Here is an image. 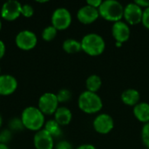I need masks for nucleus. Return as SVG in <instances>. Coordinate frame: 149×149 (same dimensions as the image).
<instances>
[{
    "instance_id": "a211bd4d",
    "label": "nucleus",
    "mask_w": 149,
    "mask_h": 149,
    "mask_svg": "<svg viewBox=\"0 0 149 149\" xmlns=\"http://www.w3.org/2000/svg\"><path fill=\"white\" fill-rule=\"evenodd\" d=\"M102 86V80L101 78L97 74H92L90 75L86 80V90L92 93H96L100 89Z\"/></svg>"
},
{
    "instance_id": "f257e3e1",
    "label": "nucleus",
    "mask_w": 149,
    "mask_h": 149,
    "mask_svg": "<svg viewBox=\"0 0 149 149\" xmlns=\"http://www.w3.org/2000/svg\"><path fill=\"white\" fill-rule=\"evenodd\" d=\"M24 128L38 132L44 128L45 120V114L38 108V107H25L20 116Z\"/></svg>"
},
{
    "instance_id": "393cba45",
    "label": "nucleus",
    "mask_w": 149,
    "mask_h": 149,
    "mask_svg": "<svg viewBox=\"0 0 149 149\" xmlns=\"http://www.w3.org/2000/svg\"><path fill=\"white\" fill-rule=\"evenodd\" d=\"M34 14V9L32 7V5L29 4V3H24L22 4V8H21V15L24 17H32Z\"/></svg>"
},
{
    "instance_id": "c9c22d12",
    "label": "nucleus",
    "mask_w": 149,
    "mask_h": 149,
    "mask_svg": "<svg viewBox=\"0 0 149 149\" xmlns=\"http://www.w3.org/2000/svg\"><path fill=\"white\" fill-rule=\"evenodd\" d=\"M2 29V21H1V18H0V31Z\"/></svg>"
},
{
    "instance_id": "f3484780",
    "label": "nucleus",
    "mask_w": 149,
    "mask_h": 149,
    "mask_svg": "<svg viewBox=\"0 0 149 149\" xmlns=\"http://www.w3.org/2000/svg\"><path fill=\"white\" fill-rule=\"evenodd\" d=\"M121 100L122 102L127 105V106H130V107H134L136 106L139 101H140V98H141V94L140 93L134 88H129L125 90L122 93H121Z\"/></svg>"
},
{
    "instance_id": "39448f33",
    "label": "nucleus",
    "mask_w": 149,
    "mask_h": 149,
    "mask_svg": "<svg viewBox=\"0 0 149 149\" xmlns=\"http://www.w3.org/2000/svg\"><path fill=\"white\" fill-rule=\"evenodd\" d=\"M52 25L58 31H64L69 28L72 24V14L65 7H58L52 12Z\"/></svg>"
},
{
    "instance_id": "b1692460",
    "label": "nucleus",
    "mask_w": 149,
    "mask_h": 149,
    "mask_svg": "<svg viewBox=\"0 0 149 149\" xmlns=\"http://www.w3.org/2000/svg\"><path fill=\"white\" fill-rule=\"evenodd\" d=\"M141 139L143 144L146 146V148L149 149V122L145 124L141 130Z\"/></svg>"
},
{
    "instance_id": "72a5a7b5",
    "label": "nucleus",
    "mask_w": 149,
    "mask_h": 149,
    "mask_svg": "<svg viewBox=\"0 0 149 149\" xmlns=\"http://www.w3.org/2000/svg\"><path fill=\"white\" fill-rule=\"evenodd\" d=\"M115 45H116L117 47H121V46H122V44L120 43V42H115Z\"/></svg>"
},
{
    "instance_id": "9b49d317",
    "label": "nucleus",
    "mask_w": 149,
    "mask_h": 149,
    "mask_svg": "<svg viewBox=\"0 0 149 149\" xmlns=\"http://www.w3.org/2000/svg\"><path fill=\"white\" fill-rule=\"evenodd\" d=\"M33 144L36 149H53L54 138L43 128L35 133L33 136Z\"/></svg>"
},
{
    "instance_id": "5701e85b",
    "label": "nucleus",
    "mask_w": 149,
    "mask_h": 149,
    "mask_svg": "<svg viewBox=\"0 0 149 149\" xmlns=\"http://www.w3.org/2000/svg\"><path fill=\"white\" fill-rule=\"evenodd\" d=\"M56 95H57V98H58V100L59 103L67 102L72 98V93L70 92V90L65 89V88L60 89Z\"/></svg>"
},
{
    "instance_id": "2f4dec72",
    "label": "nucleus",
    "mask_w": 149,
    "mask_h": 149,
    "mask_svg": "<svg viewBox=\"0 0 149 149\" xmlns=\"http://www.w3.org/2000/svg\"><path fill=\"white\" fill-rule=\"evenodd\" d=\"M76 149H97L92 144H83L78 147Z\"/></svg>"
},
{
    "instance_id": "a878e982",
    "label": "nucleus",
    "mask_w": 149,
    "mask_h": 149,
    "mask_svg": "<svg viewBox=\"0 0 149 149\" xmlns=\"http://www.w3.org/2000/svg\"><path fill=\"white\" fill-rule=\"evenodd\" d=\"M0 137H1V143L3 144H8L11 138H12V132L10 129H3L0 132Z\"/></svg>"
},
{
    "instance_id": "7ed1b4c3",
    "label": "nucleus",
    "mask_w": 149,
    "mask_h": 149,
    "mask_svg": "<svg viewBox=\"0 0 149 149\" xmlns=\"http://www.w3.org/2000/svg\"><path fill=\"white\" fill-rule=\"evenodd\" d=\"M78 105L79 109L87 114L99 113L103 107L101 98L96 93L89 91H84L79 97Z\"/></svg>"
},
{
    "instance_id": "dca6fc26",
    "label": "nucleus",
    "mask_w": 149,
    "mask_h": 149,
    "mask_svg": "<svg viewBox=\"0 0 149 149\" xmlns=\"http://www.w3.org/2000/svg\"><path fill=\"white\" fill-rule=\"evenodd\" d=\"M134 114L135 118L142 123L149 122V104L147 102H139L134 107Z\"/></svg>"
},
{
    "instance_id": "6ab92c4d",
    "label": "nucleus",
    "mask_w": 149,
    "mask_h": 149,
    "mask_svg": "<svg viewBox=\"0 0 149 149\" xmlns=\"http://www.w3.org/2000/svg\"><path fill=\"white\" fill-rule=\"evenodd\" d=\"M62 48L65 52L70 53V54L77 53V52L82 51L80 42L78 41L77 39H74V38H67V39H65L63 42Z\"/></svg>"
},
{
    "instance_id": "9d476101",
    "label": "nucleus",
    "mask_w": 149,
    "mask_h": 149,
    "mask_svg": "<svg viewBox=\"0 0 149 149\" xmlns=\"http://www.w3.org/2000/svg\"><path fill=\"white\" fill-rule=\"evenodd\" d=\"M94 130L100 134H109L114 127L113 119L107 113L99 114L93 123Z\"/></svg>"
},
{
    "instance_id": "58836bf2",
    "label": "nucleus",
    "mask_w": 149,
    "mask_h": 149,
    "mask_svg": "<svg viewBox=\"0 0 149 149\" xmlns=\"http://www.w3.org/2000/svg\"><path fill=\"white\" fill-rule=\"evenodd\" d=\"M147 149H148V148H147Z\"/></svg>"
},
{
    "instance_id": "cd10ccee",
    "label": "nucleus",
    "mask_w": 149,
    "mask_h": 149,
    "mask_svg": "<svg viewBox=\"0 0 149 149\" xmlns=\"http://www.w3.org/2000/svg\"><path fill=\"white\" fill-rule=\"evenodd\" d=\"M55 149H73L72 144L67 141H58L56 146H55Z\"/></svg>"
},
{
    "instance_id": "4c0bfd02",
    "label": "nucleus",
    "mask_w": 149,
    "mask_h": 149,
    "mask_svg": "<svg viewBox=\"0 0 149 149\" xmlns=\"http://www.w3.org/2000/svg\"><path fill=\"white\" fill-rule=\"evenodd\" d=\"M0 143H1V137H0Z\"/></svg>"
},
{
    "instance_id": "473e14b6",
    "label": "nucleus",
    "mask_w": 149,
    "mask_h": 149,
    "mask_svg": "<svg viewBox=\"0 0 149 149\" xmlns=\"http://www.w3.org/2000/svg\"><path fill=\"white\" fill-rule=\"evenodd\" d=\"M0 149H10V148H9V147H8L6 144L0 143Z\"/></svg>"
},
{
    "instance_id": "4468645a",
    "label": "nucleus",
    "mask_w": 149,
    "mask_h": 149,
    "mask_svg": "<svg viewBox=\"0 0 149 149\" xmlns=\"http://www.w3.org/2000/svg\"><path fill=\"white\" fill-rule=\"evenodd\" d=\"M17 88V79L10 74L0 75V95L8 96L15 93Z\"/></svg>"
},
{
    "instance_id": "f704fd0d",
    "label": "nucleus",
    "mask_w": 149,
    "mask_h": 149,
    "mask_svg": "<svg viewBox=\"0 0 149 149\" xmlns=\"http://www.w3.org/2000/svg\"><path fill=\"white\" fill-rule=\"evenodd\" d=\"M2 124H3V119H2V116H1V114H0V127H1V126H2Z\"/></svg>"
},
{
    "instance_id": "0eeeda50",
    "label": "nucleus",
    "mask_w": 149,
    "mask_h": 149,
    "mask_svg": "<svg viewBox=\"0 0 149 149\" xmlns=\"http://www.w3.org/2000/svg\"><path fill=\"white\" fill-rule=\"evenodd\" d=\"M57 95L53 93H45L38 100V108L45 115H52L58 108Z\"/></svg>"
},
{
    "instance_id": "aec40b11",
    "label": "nucleus",
    "mask_w": 149,
    "mask_h": 149,
    "mask_svg": "<svg viewBox=\"0 0 149 149\" xmlns=\"http://www.w3.org/2000/svg\"><path fill=\"white\" fill-rule=\"evenodd\" d=\"M44 129L47 131L53 138H58L62 134L61 127L55 121V120H49L45 123Z\"/></svg>"
},
{
    "instance_id": "7c9ffc66",
    "label": "nucleus",
    "mask_w": 149,
    "mask_h": 149,
    "mask_svg": "<svg viewBox=\"0 0 149 149\" xmlns=\"http://www.w3.org/2000/svg\"><path fill=\"white\" fill-rule=\"evenodd\" d=\"M5 52H6V46H5V44L3 40L0 39V59H2L5 54Z\"/></svg>"
},
{
    "instance_id": "bb28decb",
    "label": "nucleus",
    "mask_w": 149,
    "mask_h": 149,
    "mask_svg": "<svg viewBox=\"0 0 149 149\" xmlns=\"http://www.w3.org/2000/svg\"><path fill=\"white\" fill-rule=\"evenodd\" d=\"M142 24L144 27L149 30V7L143 10V15H142Z\"/></svg>"
},
{
    "instance_id": "4be33fe9",
    "label": "nucleus",
    "mask_w": 149,
    "mask_h": 149,
    "mask_svg": "<svg viewBox=\"0 0 149 149\" xmlns=\"http://www.w3.org/2000/svg\"><path fill=\"white\" fill-rule=\"evenodd\" d=\"M8 129H10L12 133L13 132H19L24 129V127L23 125V122L20 118L18 117H14L11 118L9 120L8 123Z\"/></svg>"
},
{
    "instance_id": "f03ea898",
    "label": "nucleus",
    "mask_w": 149,
    "mask_h": 149,
    "mask_svg": "<svg viewBox=\"0 0 149 149\" xmlns=\"http://www.w3.org/2000/svg\"><path fill=\"white\" fill-rule=\"evenodd\" d=\"M80 44L82 51L93 57L101 55L106 49L104 38L97 33H88L85 35L82 38Z\"/></svg>"
},
{
    "instance_id": "6e6552de",
    "label": "nucleus",
    "mask_w": 149,
    "mask_h": 149,
    "mask_svg": "<svg viewBox=\"0 0 149 149\" xmlns=\"http://www.w3.org/2000/svg\"><path fill=\"white\" fill-rule=\"evenodd\" d=\"M22 3L17 0L4 2L0 10V16L6 21H14L21 16Z\"/></svg>"
},
{
    "instance_id": "20e7f679",
    "label": "nucleus",
    "mask_w": 149,
    "mask_h": 149,
    "mask_svg": "<svg viewBox=\"0 0 149 149\" xmlns=\"http://www.w3.org/2000/svg\"><path fill=\"white\" fill-rule=\"evenodd\" d=\"M100 16L104 19L111 22L120 21L124 14V7L119 1L116 0H106L103 1L99 7Z\"/></svg>"
},
{
    "instance_id": "2eb2a0df",
    "label": "nucleus",
    "mask_w": 149,
    "mask_h": 149,
    "mask_svg": "<svg viewBox=\"0 0 149 149\" xmlns=\"http://www.w3.org/2000/svg\"><path fill=\"white\" fill-rule=\"evenodd\" d=\"M53 115L55 121L60 127L69 125L72 119V113L71 110L65 107H58V108L57 109Z\"/></svg>"
},
{
    "instance_id": "412c9836",
    "label": "nucleus",
    "mask_w": 149,
    "mask_h": 149,
    "mask_svg": "<svg viewBox=\"0 0 149 149\" xmlns=\"http://www.w3.org/2000/svg\"><path fill=\"white\" fill-rule=\"evenodd\" d=\"M58 33V30L56 28H54L52 24L46 26L43 31H42V38L46 41V42H50L52 40H53Z\"/></svg>"
},
{
    "instance_id": "e433bc0d",
    "label": "nucleus",
    "mask_w": 149,
    "mask_h": 149,
    "mask_svg": "<svg viewBox=\"0 0 149 149\" xmlns=\"http://www.w3.org/2000/svg\"><path fill=\"white\" fill-rule=\"evenodd\" d=\"M0 75H1V66H0Z\"/></svg>"
},
{
    "instance_id": "1a4fd4ad",
    "label": "nucleus",
    "mask_w": 149,
    "mask_h": 149,
    "mask_svg": "<svg viewBox=\"0 0 149 149\" xmlns=\"http://www.w3.org/2000/svg\"><path fill=\"white\" fill-rule=\"evenodd\" d=\"M143 10L134 2L127 4L124 7V14L123 17L127 21V24L131 25H135L142 21Z\"/></svg>"
},
{
    "instance_id": "c85d7f7f",
    "label": "nucleus",
    "mask_w": 149,
    "mask_h": 149,
    "mask_svg": "<svg viewBox=\"0 0 149 149\" xmlns=\"http://www.w3.org/2000/svg\"><path fill=\"white\" fill-rule=\"evenodd\" d=\"M102 2L103 1H101V0H88V1H86V4L90 5L93 8L99 9V7L101 5Z\"/></svg>"
},
{
    "instance_id": "c756f323",
    "label": "nucleus",
    "mask_w": 149,
    "mask_h": 149,
    "mask_svg": "<svg viewBox=\"0 0 149 149\" xmlns=\"http://www.w3.org/2000/svg\"><path fill=\"white\" fill-rule=\"evenodd\" d=\"M136 4H138L141 8H148L149 7V0H136L134 1Z\"/></svg>"
},
{
    "instance_id": "ddd939ff",
    "label": "nucleus",
    "mask_w": 149,
    "mask_h": 149,
    "mask_svg": "<svg viewBox=\"0 0 149 149\" xmlns=\"http://www.w3.org/2000/svg\"><path fill=\"white\" fill-rule=\"evenodd\" d=\"M131 31L128 24L124 21H118L113 23L112 27V35L116 40L121 44L127 42L130 38Z\"/></svg>"
},
{
    "instance_id": "f8f14e48",
    "label": "nucleus",
    "mask_w": 149,
    "mask_h": 149,
    "mask_svg": "<svg viewBox=\"0 0 149 149\" xmlns=\"http://www.w3.org/2000/svg\"><path fill=\"white\" fill-rule=\"evenodd\" d=\"M99 10L87 4L80 7L77 12L78 20L84 24H90L94 23L99 18Z\"/></svg>"
},
{
    "instance_id": "423d86ee",
    "label": "nucleus",
    "mask_w": 149,
    "mask_h": 149,
    "mask_svg": "<svg viewBox=\"0 0 149 149\" xmlns=\"http://www.w3.org/2000/svg\"><path fill=\"white\" fill-rule=\"evenodd\" d=\"M15 44L22 51H31L37 45L38 37L32 31L23 30L16 35Z\"/></svg>"
}]
</instances>
